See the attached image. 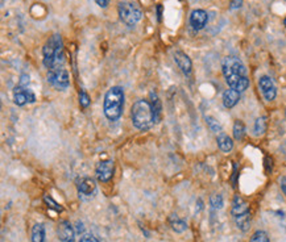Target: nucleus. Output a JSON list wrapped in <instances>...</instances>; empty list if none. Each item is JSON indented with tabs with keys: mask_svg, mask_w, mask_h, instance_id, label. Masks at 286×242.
<instances>
[{
	"mask_svg": "<svg viewBox=\"0 0 286 242\" xmlns=\"http://www.w3.org/2000/svg\"><path fill=\"white\" fill-rule=\"evenodd\" d=\"M222 69L229 89L236 90L239 93H243L248 89L249 79L247 77V69L239 58L226 57L222 63Z\"/></svg>",
	"mask_w": 286,
	"mask_h": 242,
	"instance_id": "nucleus-1",
	"label": "nucleus"
},
{
	"mask_svg": "<svg viewBox=\"0 0 286 242\" xmlns=\"http://www.w3.org/2000/svg\"><path fill=\"white\" fill-rule=\"evenodd\" d=\"M132 123L140 131L151 129L155 123L159 120L153 105L148 100H137L131 109Z\"/></svg>",
	"mask_w": 286,
	"mask_h": 242,
	"instance_id": "nucleus-2",
	"label": "nucleus"
},
{
	"mask_svg": "<svg viewBox=\"0 0 286 242\" xmlns=\"http://www.w3.org/2000/svg\"><path fill=\"white\" fill-rule=\"evenodd\" d=\"M44 66L48 70L61 69L65 62V54H63V43H62L61 35H53L48 40L43 49Z\"/></svg>",
	"mask_w": 286,
	"mask_h": 242,
	"instance_id": "nucleus-3",
	"label": "nucleus"
},
{
	"mask_svg": "<svg viewBox=\"0 0 286 242\" xmlns=\"http://www.w3.org/2000/svg\"><path fill=\"white\" fill-rule=\"evenodd\" d=\"M103 111L110 121L120 119L124 111V90L119 86H114L107 91L103 103Z\"/></svg>",
	"mask_w": 286,
	"mask_h": 242,
	"instance_id": "nucleus-4",
	"label": "nucleus"
},
{
	"mask_svg": "<svg viewBox=\"0 0 286 242\" xmlns=\"http://www.w3.org/2000/svg\"><path fill=\"white\" fill-rule=\"evenodd\" d=\"M120 20L123 21L127 27H135L143 17V11L139 4L132 3V1H121L117 7Z\"/></svg>",
	"mask_w": 286,
	"mask_h": 242,
	"instance_id": "nucleus-5",
	"label": "nucleus"
},
{
	"mask_svg": "<svg viewBox=\"0 0 286 242\" xmlns=\"http://www.w3.org/2000/svg\"><path fill=\"white\" fill-rule=\"evenodd\" d=\"M48 82L57 90H65L70 86L69 73L65 69H56L48 71Z\"/></svg>",
	"mask_w": 286,
	"mask_h": 242,
	"instance_id": "nucleus-6",
	"label": "nucleus"
},
{
	"mask_svg": "<svg viewBox=\"0 0 286 242\" xmlns=\"http://www.w3.org/2000/svg\"><path fill=\"white\" fill-rule=\"evenodd\" d=\"M114 170H115V165H114L113 161L107 159V161L99 162L97 165V169H95L98 181L103 182V183L111 181V178L114 175Z\"/></svg>",
	"mask_w": 286,
	"mask_h": 242,
	"instance_id": "nucleus-7",
	"label": "nucleus"
},
{
	"mask_svg": "<svg viewBox=\"0 0 286 242\" xmlns=\"http://www.w3.org/2000/svg\"><path fill=\"white\" fill-rule=\"evenodd\" d=\"M57 236L61 242H75V231L67 220H62L58 223Z\"/></svg>",
	"mask_w": 286,
	"mask_h": 242,
	"instance_id": "nucleus-8",
	"label": "nucleus"
},
{
	"mask_svg": "<svg viewBox=\"0 0 286 242\" xmlns=\"http://www.w3.org/2000/svg\"><path fill=\"white\" fill-rule=\"evenodd\" d=\"M13 100H15L16 105H24L27 103H35L36 101V95L32 93L29 89H25V87H16L15 91H13Z\"/></svg>",
	"mask_w": 286,
	"mask_h": 242,
	"instance_id": "nucleus-9",
	"label": "nucleus"
},
{
	"mask_svg": "<svg viewBox=\"0 0 286 242\" xmlns=\"http://www.w3.org/2000/svg\"><path fill=\"white\" fill-rule=\"evenodd\" d=\"M259 86L260 90H261V93H263L264 97H265L268 101L275 100L276 95H277V89H276L275 83H273V81H272L271 78L267 77V75L261 77L259 81Z\"/></svg>",
	"mask_w": 286,
	"mask_h": 242,
	"instance_id": "nucleus-10",
	"label": "nucleus"
},
{
	"mask_svg": "<svg viewBox=\"0 0 286 242\" xmlns=\"http://www.w3.org/2000/svg\"><path fill=\"white\" fill-rule=\"evenodd\" d=\"M209 21V15L203 9H194L190 15V25L194 31H201L207 25Z\"/></svg>",
	"mask_w": 286,
	"mask_h": 242,
	"instance_id": "nucleus-11",
	"label": "nucleus"
},
{
	"mask_svg": "<svg viewBox=\"0 0 286 242\" xmlns=\"http://www.w3.org/2000/svg\"><path fill=\"white\" fill-rule=\"evenodd\" d=\"M75 183H77L78 193L82 194V195L91 196L97 191V185H95V181H94L93 178L81 177L78 178Z\"/></svg>",
	"mask_w": 286,
	"mask_h": 242,
	"instance_id": "nucleus-12",
	"label": "nucleus"
},
{
	"mask_svg": "<svg viewBox=\"0 0 286 242\" xmlns=\"http://www.w3.org/2000/svg\"><path fill=\"white\" fill-rule=\"evenodd\" d=\"M174 61L177 62L178 67L182 70V73L185 74V75L191 74L193 63H191V59H190L187 54H185L183 51H175L174 53Z\"/></svg>",
	"mask_w": 286,
	"mask_h": 242,
	"instance_id": "nucleus-13",
	"label": "nucleus"
},
{
	"mask_svg": "<svg viewBox=\"0 0 286 242\" xmlns=\"http://www.w3.org/2000/svg\"><path fill=\"white\" fill-rule=\"evenodd\" d=\"M249 212V205L245 200L241 197V196L236 195L233 197V201H232V207H231V213L233 216V219L235 217H239V216H243L245 213Z\"/></svg>",
	"mask_w": 286,
	"mask_h": 242,
	"instance_id": "nucleus-14",
	"label": "nucleus"
},
{
	"mask_svg": "<svg viewBox=\"0 0 286 242\" xmlns=\"http://www.w3.org/2000/svg\"><path fill=\"white\" fill-rule=\"evenodd\" d=\"M240 100V93L233 89L226 90L223 94V104L226 108H233L236 104L239 103Z\"/></svg>",
	"mask_w": 286,
	"mask_h": 242,
	"instance_id": "nucleus-15",
	"label": "nucleus"
},
{
	"mask_svg": "<svg viewBox=\"0 0 286 242\" xmlns=\"http://www.w3.org/2000/svg\"><path fill=\"white\" fill-rule=\"evenodd\" d=\"M218 146H219V149L222 151H225V153H229L232 149H233V143H232L231 137H229L225 133H221L219 137H218Z\"/></svg>",
	"mask_w": 286,
	"mask_h": 242,
	"instance_id": "nucleus-16",
	"label": "nucleus"
},
{
	"mask_svg": "<svg viewBox=\"0 0 286 242\" xmlns=\"http://www.w3.org/2000/svg\"><path fill=\"white\" fill-rule=\"evenodd\" d=\"M32 242H45V227L44 224H36L32 228Z\"/></svg>",
	"mask_w": 286,
	"mask_h": 242,
	"instance_id": "nucleus-17",
	"label": "nucleus"
},
{
	"mask_svg": "<svg viewBox=\"0 0 286 242\" xmlns=\"http://www.w3.org/2000/svg\"><path fill=\"white\" fill-rule=\"evenodd\" d=\"M233 220H235L236 227L239 228L240 231L247 232L251 227V212H248L243 216H239V217H235Z\"/></svg>",
	"mask_w": 286,
	"mask_h": 242,
	"instance_id": "nucleus-18",
	"label": "nucleus"
},
{
	"mask_svg": "<svg viewBox=\"0 0 286 242\" xmlns=\"http://www.w3.org/2000/svg\"><path fill=\"white\" fill-rule=\"evenodd\" d=\"M169 223H171V227L174 232H177V233H182V232H185L187 229V224L181 220L178 217L177 215H172L171 219H169Z\"/></svg>",
	"mask_w": 286,
	"mask_h": 242,
	"instance_id": "nucleus-19",
	"label": "nucleus"
},
{
	"mask_svg": "<svg viewBox=\"0 0 286 242\" xmlns=\"http://www.w3.org/2000/svg\"><path fill=\"white\" fill-rule=\"evenodd\" d=\"M244 135H245V125L241 120H236L233 124V137L237 141H241L244 139Z\"/></svg>",
	"mask_w": 286,
	"mask_h": 242,
	"instance_id": "nucleus-20",
	"label": "nucleus"
},
{
	"mask_svg": "<svg viewBox=\"0 0 286 242\" xmlns=\"http://www.w3.org/2000/svg\"><path fill=\"white\" fill-rule=\"evenodd\" d=\"M255 135L256 136H261L265 133L267 131V119L265 117H259V119L256 120L255 123Z\"/></svg>",
	"mask_w": 286,
	"mask_h": 242,
	"instance_id": "nucleus-21",
	"label": "nucleus"
},
{
	"mask_svg": "<svg viewBox=\"0 0 286 242\" xmlns=\"http://www.w3.org/2000/svg\"><path fill=\"white\" fill-rule=\"evenodd\" d=\"M249 242H269V237L264 231H257L253 233Z\"/></svg>",
	"mask_w": 286,
	"mask_h": 242,
	"instance_id": "nucleus-22",
	"label": "nucleus"
},
{
	"mask_svg": "<svg viewBox=\"0 0 286 242\" xmlns=\"http://www.w3.org/2000/svg\"><path fill=\"white\" fill-rule=\"evenodd\" d=\"M210 204L214 209H221L223 208V197L222 195H213L210 197Z\"/></svg>",
	"mask_w": 286,
	"mask_h": 242,
	"instance_id": "nucleus-23",
	"label": "nucleus"
},
{
	"mask_svg": "<svg viewBox=\"0 0 286 242\" xmlns=\"http://www.w3.org/2000/svg\"><path fill=\"white\" fill-rule=\"evenodd\" d=\"M206 121H207V125H209L211 131L215 132V133H221L222 125L214 117H206Z\"/></svg>",
	"mask_w": 286,
	"mask_h": 242,
	"instance_id": "nucleus-24",
	"label": "nucleus"
},
{
	"mask_svg": "<svg viewBox=\"0 0 286 242\" xmlns=\"http://www.w3.org/2000/svg\"><path fill=\"white\" fill-rule=\"evenodd\" d=\"M44 201H45V203L48 204V207H51V208H53V209H56V211L57 212H61L62 211V207L61 205H59V204L58 203H56L55 200L52 199L51 196H44Z\"/></svg>",
	"mask_w": 286,
	"mask_h": 242,
	"instance_id": "nucleus-25",
	"label": "nucleus"
},
{
	"mask_svg": "<svg viewBox=\"0 0 286 242\" xmlns=\"http://www.w3.org/2000/svg\"><path fill=\"white\" fill-rule=\"evenodd\" d=\"M79 104L82 107L86 108L90 105V97L89 95L86 94V91H81V95H79Z\"/></svg>",
	"mask_w": 286,
	"mask_h": 242,
	"instance_id": "nucleus-26",
	"label": "nucleus"
},
{
	"mask_svg": "<svg viewBox=\"0 0 286 242\" xmlns=\"http://www.w3.org/2000/svg\"><path fill=\"white\" fill-rule=\"evenodd\" d=\"M79 242H99L97 240V237H94L93 235H82Z\"/></svg>",
	"mask_w": 286,
	"mask_h": 242,
	"instance_id": "nucleus-27",
	"label": "nucleus"
},
{
	"mask_svg": "<svg viewBox=\"0 0 286 242\" xmlns=\"http://www.w3.org/2000/svg\"><path fill=\"white\" fill-rule=\"evenodd\" d=\"M243 4V0H231V8L232 9H236V8L241 7Z\"/></svg>",
	"mask_w": 286,
	"mask_h": 242,
	"instance_id": "nucleus-28",
	"label": "nucleus"
},
{
	"mask_svg": "<svg viewBox=\"0 0 286 242\" xmlns=\"http://www.w3.org/2000/svg\"><path fill=\"white\" fill-rule=\"evenodd\" d=\"M110 1H111V0H95V3H97L101 8L107 7V5L110 4Z\"/></svg>",
	"mask_w": 286,
	"mask_h": 242,
	"instance_id": "nucleus-29",
	"label": "nucleus"
},
{
	"mask_svg": "<svg viewBox=\"0 0 286 242\" xmlns=\"http://www.w3.org/2000/svg\"><path fill=\"white\" fill-rule=\"evenodd\" d=\"M281 190H283V193L286 195V177H284L281 179Z\"/></svg>",
	"mask_w": 286,
	"mask_h": 242,
	"instance_id": "nucleus-30",
	"label": "nucleus"
},
{
	"mask_svg": "<svg viewBox=\"0 0 286 242\" xmlns=\"http://www.w3.org/2000/svg\"><path fill=\"white\" fill-rule=\"evenodd\" d=\"M161 9H163V8H161V5H159V7H157V15H159V21L161 20Z\"/></svg>",
	"mask_w": 286,
	"mask_h": 242,
	"instance_id": "nucleus-31",
	"label": "nucleus"
},
{
	"mask_svg": "<svg viewBox=\"0 0 286 242\" xmlns=\"http://www.w3.org/2000/svg\"><path fill=\"white\" fill-rule=\"evenodd\" d=\"M284 23H285V27H286V19H285V21H284Z\"/></svg>",
	"mask_w": 286,
	"mask_h": 242,
	"instance_id": "nucleus-32",
	"label": "nucleus"
},
{
	"mask_svg": "<svg viewBox=\"0 0 286 242\" xmlns=\"http://www.w3.org/2000/svg\"><path fill=\"white\" fill-rule=\"evenodd\" d=\"M285 116H286V111H285Z\"/></svg>",
	"mask_w": 286,
	"mask_h": 242,
	"instance_id": "nucleus-33",
	"label": "nucleus"
},
{
	"mask_svg": "<svg viewBox=\"0 0 286 242\" xmlns=\"http://www.w3.org/2000/svg\"><path fill=\"white\" fill-rule=\"evenodd\" d=\"M285 151H286V149H285Z\"/></svg>",
	"mask_w": 286,
	"mask_h": 242,
	"instance_id": "nucleus-34",
	"label": "nucleus"
}]
</instances>
